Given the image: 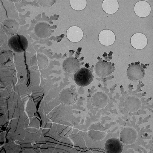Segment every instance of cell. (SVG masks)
Here are the masks:
<instances>
[{"mask_svg":"<svg viewBox=\"0 0 153 153\" xmlns=\"http://www.w3.org/2000/svg\"><path fill=\"white\" fill-rule=\"evenodd\" d=\"M10 49L17 53H22L25 51L28 47V42L25 36L16 34L12 36L9 40Z\"/></svg>","mask_w":153,"mask_h":153,"instance_id":"obj_1","label":"cell"},{"mask_svg":"<svg viewBox=\"0 0 153 153\" xmlns=\"http://www.w3.org/2000/svg\"><path fill=\"white\" fill-rule=\"evenodd\" d=\"M93 75L91 71L86 68L80 69L75 74L74 77L76 83L82 87L89 85L93 81Z\"/></svg>","mask_w":153,"mask_h":153,"instance_id":"obj_2","label":"cell"},{"mask_svg":"<svg viewBox=\"0 0 153 153\" xmlns=\"http://www.w3.org/2000/svg\"><path fill=\"white\" fill-rule=\"evenodd\" d=\"M123 105L125 110L127 112L135 113L140 109L141 103L137 97L130 96L124 99Z\"/></svg>","mask_w":153,"mask_h":153,"instance_id":"obj_3","label":"cell"},{"mask_svg":"<svg viewBox=\"0 0 153 153\" xmlns=\"http://www.w3.org/2000/svg\"><path fill=\"white\" fill-rule=\"evenodd\" d=\"M138 138L137 133L135 130L132 128H124L121 132L120 140L125 144H133L136 142Z\"/></svg>","mask_w":153,"mask_h":153,"instance_id":"obj_4","label":"cell"},{"mask_svg":"<svg viewBox=\"0 0 153 153\" xmlns=\"http://www.w3.org/2000/svg\"><path fill=\"white\" fill-rule=\"evenodd\" d=\"M128 77L132 81L137 82L142 79L145 74V71L140 65H131L127 71Z\"/></svg>","mask_w":153,"mask_h":153,"instance_id":"obj_5","label":"cell"},{"mask_svg":"<svg viewBox=\"0 0 153 153\" xmlns=\"http://www.w3.org/2000/svg\"><path fill=\"white\" fill-rule=\"evenodd\" d=\"M105 150L108 153H121L123 150V145L118 139L113 137L107 140L104 146Z\"/></svg>","mask_w":153,"mask_h":153,"instance_id":"obj_6","label":"cell"},{"mask_svg":"<svg viewBox=\"0 0 153 153\" xmlns=\"http://www.w3.org/2000/svg\"><path fill=\"white\" fill-rule=\"evenodd\" d=\"M92 105L95 108L102 109L106 108L109 102L107 96L102 92H98L94 94L91 98Z\"/></svg>","mask_w":153,"mask_h":153,"instance_id":"obj_7","label":"cell"},{"mask_svg":"<svg viewBox=\"0 0 153 153\" xmlns=\"http://www.w3.org/2000/svg\"><path fill=\"white\" fill-rule=\"evenodd\" d=\"M95 71L97 75L100 77H106L111 74L112 68L110 63L102 61L96 64Z\"/></svg>","mask_w":153,"mask_h":153,"instance_id":"obj_8","label":"cell"},{"mask_svg":"<svg viewBox=\"0 0 153 153\" xmlns=\"http://www.w3.org/2000/svg\"><path fill=\"white\" fill-rule=\"evenodd\" d=\"M63 67L64 70L67 73L75 74L80 69V63L77 59L70 57L64 60Z\"/></svg>","mask_w":153,"mask_h":153,"instance_id":"obj_9","label":"cell"},{"mask_svg":"<svg viewBox=\"0 0 153 153\" xmlns=\"http://www.w3.org/2000/svg\"><path fill=\"white\" fill-rule=\"evenodd\" d=\"M105 134V130L104 128L99 124L92 125L88 129V135L91 139L96 141H99L103 139Z\"/></svg>","mask_w":153,"mask_h":153,"instance_id":"obj_10","label":"cell"},{"mask_svg":"<svg viewBox=\"0 0 153 153\" xmlns=\"http://www.w3.org/2000/svg\"><path fill=\"white\" fill-rule=\"evenodd\" d=\"M34 33L37 37L44 39L49 37L51 34V29L49 25L46 22H41L37 24L34 27Z\"/></svg>","mask_w":153,"mask_h":153,"instance_id":"obj_11","label":"cell"},{"mask_svg":"<svg viewBox=\"0 0 153 153\" xmlns=\"http://www.w3.org/2000/svg\"><path fill=\"white\" fill-rule=\"evenodd\" d=\"M2 30L5 33L9 35H14L17 33L19 25L16 20L8 19L4 21L2 25Z\"/></svg>","mask_w":153,"mask_h":153,"instance_id":"obj_12","label":"cell"},{"mask_svg":"<svg viewBox=\"0 0 153 153\" xmlns=\"http://www.w3.org/2000/svg\"><path fill=\"white\" fill-rule=\"evenodd\" d=\"M151 11L150 4L143 1L137 2L134 7L135 13L140 18L147 17L150 14Z\"/></svg>","mask_w":153,"mask_h":153,"instance_id":"obj_13","label":"cell"},{"mask_svg":"<svg viewBox=\"0 0 153 153\" xmlns=\"http://www.w3.org/2000/svg\"><path fill=\"white\" fill-rule=\"evenodd\" d=\"M98 39L99 42L102 45L110 46L115 42L116 36L114 32L111 30H105L100 32Z\"/></svg>","mask_w":153,"mask_h":153,"instance_id":"obj_14","label":"cell"},{"mask_svg":"<svg viewBox=\"0 0 153 153\" xmlns=\"http://www.w3.org/2000/svg\"><path fill=\"white\" fill-rule=\"evenodd\" d=\"M131 46L135 49L142 50L146 47L148 43V39L146 35L138 33L133 35L131 39Z\"/></svg>","mask_w":153,"mask_h":153,"instance_id":"obj_15","label":"cell"},{"mask_svg":"<svg viewBox=\"0 0 153 153\" xmlns=\"http://www.w3.org/2000/svg\"><path fill=\"white\" fill-rule=\"evenodd\" d=\"M66 36L68 39L71 42H78L82 39L83 33L80 27L77 26H72L68 29Z\"/></svg>","mask_w":153,"mask_h":153,"instance_id":"obj_16","label":"cell"},{"mask_svg":"<svg viewBox=\"0 0 153 153\" xmlns=\"http://www.w3.org/2000/svg\"><path fill=\"white\" fill-rule=\"evenodd\" d=\"M102 9L108 14H114L119 9V4L117 0H104L102 5Z\"/></svg>","mask_w":153,"mask_h":153,"instance_id":"obj_17","label":"cell"},{"mask_svg":"<svg viewBox=\"0 0 153 153\" xmlns=\"http://www.w3.org/2000/svg\"><path fill=\"white\" fill-rule=\"evenodd\" d=\"M60 98L62 103L68 105L73 104L75 102L76 96L74 91L71 89H66L62 92Z\"/></svg>","mask_w":153,"mask_h":153,"instance_id":"obj_18","label":"cell"},{"mask_svg":"<svg viewBox=\"0 0 153 153\" xmlns=\"http://www.w3.org/2000/svg\"><path fill=\"white\" fill-rule=\"evenodd\" d=\"M70 5L74 10L80 11L84 10L87 5L86 0H71Z\"/></svg>","mask_w":153,"mask_h":153,"instance_id":"obj_19","label":"cell"},{"mask_svg":"<svg viewBox=\"0 0 153 153\" xmlns=\"http://www.w3.org/2000/svg\"><path fill=\"white\" fill-rule=\"evenodd\" d=\"M38 1L42 6L48 7L53 5L56 1L55 0H39Z\"/></svg>","mask_w":153,"mask_h":153,"instance_id":"obj_20","label":"cell"}]
</instances>
